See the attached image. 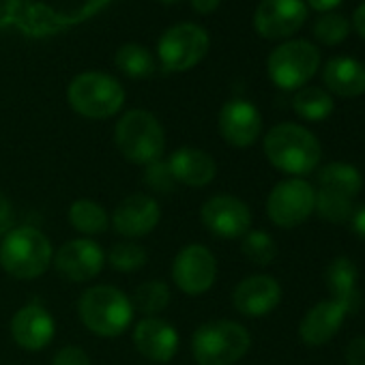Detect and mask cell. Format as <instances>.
Listing matches in <instances>:
<instances>
[{
	"instance_id": "cell-14",
	"label": "cell",
	"mask_w": 365,
	"mask_h": 365,
	"mask_svg": "<svg viewBox=\"0 0 365 365\" xmlns=\"http://www.w3.org/2000/svg\"><path fill=\"white\" fill-rule=\"evenodd\" d=\"M161 220L159 202L148 194H131L123 198L112 213V228L127 241L150 235Z\"/></svg>"
},
{
	"instance_id": "cell-24",
	"label": "cell",
	"mask_w": 365,
	"mask_h": 365,
	"mask_svg": "<svg viewBox=\"0 0 365 365\" xmlns=\"http://www.w3.org/2000/svg\"><path fill=\"white\" fill-rule=\"evenodd\" d=\"M67 217H69L71 228L78 230L80 235H86V239L95 235H103L110 228V215L106 213V209L99 202L88 200V198L76 200L69 207Z\"/></svg>"
},
{
	"instance_id": "cell-8",
	"label": "cell",
	"mask_w": 365,
	"mask_h": 365,
	"mask_svg": "<svg viewBox=\"0 0 365 365\" xmlns=\"http://www.w3.org/2000/svg\"><path fill=\"white\" fill-rule=\"evenodd\" d=\"M209 35L198 24H176L168 29L157 46L161 65L168 71H187L209 54Z\"/></svg>"
},
{
	"instance_id": "cell-23",
	"label": "cell",
	"mask_w": 365,
	"mask_h": 365,
	"mask_svg": "<svg viewBox=\"0 0 365 365\" xmlns=\"http://www.w3.org/2000/svg\"><path fill=\"white\" fill-rule=\"evenodd\" d=\"M318 182L320 190L346 196V198H354L361 190H363V176L361 172L344 161H333L320 168L318 172Z\"/></svg>"
},
{
	"instance_id": "cell-10",
	"label": "cell",
	"mask_w": 365,
	"mask_h": 365,
	"mask_svg": "<svg viewBox=\"0 0 365 365\" xmlns=\"http://www.w3.org/2000/svg\"><path fill=\"white\" fill-rule=\"evenodd\" d=\"M172 279L180 292L190 297L209 292L217 279L215 254L200 243L185 245L172 260Z\"/></svg>"
},
{
	"instance_id": "cell-31",
	"label": "cell",
	"mask_w": 365,
	"mask_h": 365,
	"mask_svg": "<svg viewBox=\"0 0 365 365\" xmlns=\"http://www.w3.org/2000/svg\"><path fill=\"white\" fill-rule=\"evenodd\" d=\"M312 33H314L316 41H320L322 46L333 48V46H339V43L348 37V33H350V22H348L341 14L327 11V14H322V16L316 20Z\"/></svg>"
},
{
	"instance_id": "cell-38",
	"label": "cell",
	"mask_w": 365,
	"mask_h": 365,
	"mask_svg": "<svg viewBox=\"0 0 365 365\" xmlns=\"http://www.w3.org/2000/svg\"><path fill=\"white\" fill-rule=\"evenodd\" d=\"M352 26H354V31L365 39V3H361V5L356 7V11H354V16H352Z\"/></svg>"
},
{
	"instance_id": "cell-1",
	"label": "cell",
	"mask_w": 365,
	"mask_h": 365,
	"mask_svg": "<svg viewBox=\"0 0 365 365\" xmlns=\"http://www.w3.org/2000/svg\"><path fill=\"white\" fill-rule=\"evenodd\" d=\"M264 155L273 168L301 178L318 168L322 148L316 135L294 123H279L264 135Z\"/></svg>"
},
{
	"instance_id": "cell-30",
	"label": "cell",
	"mask_w": 365,
	"mask_h": 365,
	"mask_svg": "<svg viewBox=\"0 0 365 365\" xmlns=\"http://www.w3.org/2000/svg\"><path fill=\"white\" fill-rule=\"evenodd\" d=\"M241 252H243V256L250 262L267 267V264H271L275 260L277 245H275V241H273V237L269 232H264V230H250L243 237Z\"/></svg>"
},
{
	"instance_id": "cell-11",
	"label": "cell",
	"mask_w": 365,
	"mask_h": 365,
	"mask_svg": "<svg viewBox=\"0 0 365 365\" xmlns=\"http://www.w3.org/2000/svg\"><path fill=\"white\" fill-rule=\"evenodd\" d=\"M200 222L217 239H243L252 228V211L241 198L220 194L202 205Z\"/></svg>"
},
{
	"instance_id": "cell-25",
	"label": "cell",
	"mask_w": 365,
	"mask_h": 365,
	"mask_svg": "<svg viewBox=\"0 0 365 365\" xmlns=\"http://www.w3.org/2000/svg\"><path fill=\"white\" fill-rule=\"evenodd\" d=\"M292 108L297 112V116H301L303 120L309 123H318L331 116L335 103L331 93L318 88V86H303L297 91L294 99H292Z\"/></svg>"
},
{
	"instance_id": "cell-36",
	"label": "cell",
	"mask_w": 365,
	"mask_h": 365,
	"mask_svg": "<svg viewBox=\"0 0 365 365\" xmlns=\"http://www.w3.org/2000/svg\"><path fill=\"white\" fill-rule=\"evenodd\" d=\"M190 3H192V7H194L196 14L209 16V14L217 11V7L222 5V0H190Z\"/></svg>"
},
{
	"instance_id": "cell-34",
	"label": "cell",
	"mask_w": 365,
	"mask_h": 365,
	"mask_svg": "<svg viewBox=\"0 0 365 365\" xmlns=\"http://www.w3.org/2000/svg\"><path fill=\"white\" fill-rule=\"evenodd\" d=\"M14 224H16L14 205L7 196L0 194V235H7L9 230H14Z\"/></svg>"
},
{
	"instance_id": "cell-13",
	"label": "cell",
	"mask_w": 365,
	"mask_h": 365,
	"mask_svg": "<svg viewBox=\"0 0 365 365\" xmlns=\"http://www.w3.org/2000/svg\"><path fill=\"white\" fill-rule=\"evenodd\" d=\"M305 20V0H260L254 14V29L264 39H286L301 31Z\"/></svg>"
},
{
	"instance_id": "cell-37",
	"label": "cell",
	"mask_w": 365,
	"mask_h": 365,
	"mask_svg": "<svg viewBox=\"0 0 365 365\" xmlns=\"http://www.w3.org/2000/svg\"><path fill=\"white\" fill-rule=\"evenodd\" d=\"M350 226H352V232H356L361 239H365V205L359 207V209L352 213Z\"/></svg>"
},
{
	"instance_id": "cell-21",
	"label": "cell",
	"mask_w": 365,
	"mask_h": 365,
	"mask_svg": "<svg viewBox=\"0 0 365 365\" xmlns=\"http://www.w3.org/2000/svg\"><path fill=\"white\" fill-rule=\"evenodd\" d=\"M324 86L337 97H359L365 93V67L350 56H335L322 69Z\"/></svg>"
},
{
	"instance_id": "cell-35",
	"label": "cell",
	"mask_w": 365,
	"mask_h": 365,
	"mask_svg": "<svg viewBox=\"0 0 365 365\" xmlns=\"http://www.w3.org/2000/svg\"><path fill=\"white\" fill-rule=\"evenodd\" d=\"M348 365H365V337H354L346 348Z\"/></svg>"
},
{
	"instance_id": "cell-28",
	"label": "cell",
	"mask_w": 365,
	"mask_h": 365,
	"mask_svg": "<svg viewBox=\"0 0 365 365\" xmlns=\"http://www.w3.org/2000/svg\"><path fill=\"white\" fill-rule=\"evenodd\" d=\"M314 211H316L324 222H331V224H346V222L352 220L354 207H352V198H346V196H339V194L320 190V192H316Z\"/></svg>"
},
{
	"instance_id": "cell-5",
	"label": "cell",
	"mask_w": 365,
	"mask_h": 365,
	"mask_svg": "<svg viewBox=\"0 0 365 365\" xmlns=\"http://www.w3.org/2000/svg\"><path fill=\"white\" fill-rule=\"evenodd\" d=\"M252 346L250 331L235 320L202 322L192 335V354L198 365H235Z\"/></svg>"
},
{
	"instance_id": "cell-29",
	"label": "cell",
	"mask_w": 365,
	"mask_h": 365,
	"mask_svg": "<svg viewBox=\"0 0 365 365\" xmlns=\"http://www.w3.org/2000/svg\"><path fill=\"white\" fill-rule=\"evenodd\" d=\"M146 250L135 241L114 243L108 252V264L120 273H133L146 264Z\"/></svg>"
},
{
	"instance_id": "cell-9",
	"label": "cell",
	"mask_w": 365,
	"mask_h": 365,
	"mask_svg": "<svg viewBox=\"0 0 365 365\" xmlns=\"http://www.w3.org/2000/svg\"><path fill=\"white\" fill-rule=\"evenodd\" d=\"M316 205V190L303 178H284L267 198V215L279 228H297L312 213Z\"/></svg>"
},
{
	"instance_id": "cell-27",
	"label": "cell",
	"mask_w": 365,
	"mask_h": 365,
	"mask_svg": "<svg viewBox=\"0 0 365 365\" xmlns=\"http://www.w3.org/2000/svg\"><path fill=\"white\" fill-rule=\"evenodd\" d=\"M131 305L144 318L157 316L159 312H163L170 305V286L161 279L142 282L131 297Z\"/></svg>"
},
{
	"instance_id": "cell-2",
	"label": "cell",
	"mask_w": 365,
	"mask_h": 365,
	"mask_svg": "<svg viewBox=\"0 0 365 365\" xmlns=\"http://www.w3.org/2000/svg\"><path fill=\"white\" fill-rule=\"evenodd\" d=\"M78 314L91 333L99 337H118L131 327L135 309L123 290L99 284L82 292L78 301Z\"/></svg>"
},
{
	"instance_id": "cell-40",
	"label": "cell",
	"mask_w": 365,
	"mask_h": 365,
	"mask_svg": "<svg viewBox=\"0 0 365 365\" xmlns=\"http://www.w3.org/2000/svg\"><path fill=\"white\" fill-rule=\"evenodd\" d=\"M161 3H176V0H161Z\"/></svg>"
},
{
	"instance_id": "cell-20",
	"label": "cell",
	"mask_w": 365,
	"mask_h": 365,
	"mask_svg": "<svg viewBox=\"0 0 365 365\" xmlns=\"http://www.w3.org/2000/svg\"><path fill=\"white\" fill-rule=\"evenodd\" d=\"M346 314L348 312L337 301H320L303 316L299 324V337L307 346H322L339 331Z\"/></svg>"
},
{
	"instance_id": "cell-4",
	"label": "cell",
	"mask_w": 365,
	"mask_h": 365,
	"mask_svg": "<svg viewBox=\"0 0 365 365\" xmlns=\"http://www.w3.org/2000/svg\"><path fill=\"white\" fill-rule=\"evenodd\" d=\"M114 142L129 163L144 168L161 161L165 153V131L157 116L146 110L125 112L114 127Z\"/></svg>"
},
{
	"instance_id": "cell-19",
	"label": "cell",
	"mask_w": 365,
	"mask_h": 365,
	"mask_svg": "<svg viewBox=\"0 0 365 365\" xmlns=\"http://www.w3.org/2000/svg\"><path fill=\"white\" fill-rule=\"evenodd\" d=\"M170 174L185 187H207L217 176V163L211 153L194 146H180L168 157Z\"/></svg>"
},
{
	"instance_id": "cell-3",
	"label": "cell",
	"mask_w": 365,
	"mask_h": 365,
	"mask_svg": "<svg viewBox=\"0 0 365 365\" xmlns=\"http://www.w3.org/2000/svg\"><path fill=\"white\" fill-rule=\"evenodd\" d=\"M54 258L50 239L31 226H18L9 230L0 243V267L16 279L41 277Z\"/></svg>"
},
{
	"instance_id": "cell-7",
	"label": "cell",
	"mask_w": 365,
	"mask_h": 365,
	"mask_svg": "<svg viewBox=\"0 0 365 365\" xmlns=\"http://www.w3.org/2000/svg\"><path fill=\"white\" fill-rule=\"evenodd\" d=\"M320 67V52L305 39H294L277 46L267 61L269 78L282 91L303 88Z\"/></svg>"
},
{
	"instance_id": "cell-16",
	"label": "cell",
	"mask_w": 365,
	"mask_h": 365,
	"mask_svg": "<svg viewBox=\"0 0 365 365\" xmlns=\"http://www.w3.org/2000/svg\"><path fill=\"white\" fill-rule=\"evenodd\" d=\"M9 329L14 341L29 352L48 348L56 335V322L52 314L39 303H29L22 309H18L11 318Z\"/></svg>"
},
{
	"instance_id": "cell-18",
	"label": "cell",
	"mask_w": 365,
	"mask_h": 365,
	"mask_svg": "<svg viewBox=\"0 0 365 365\" xmlns=\"http://www.w3.org/2000/svg\"><path fill=\"white\" fill-rule=\"evenodd\" d=\"M282 301V286L271 275H250L237 284L232 303L239 314L250 318H262L271 314Z\"/></svg>"
},
{
	"instance_id": "cell-12",
	"label": "cell",
	"mask_w": 365,
	"mask_h": 365,
	"mask_svg": "<svg viewBox=\"0 0 365 365\" xmlns=\"http://www.w3.org/2000/svg\"><path fill=\"white\" fill-rule=\"evenodd\" d=\"M52 262L61 277L82 284L95 279L103 271L106 254L93 239H73L58 247Z\"/></svg>"
},
{
	"instance_id": "cell-26",
	"label": "cell",
	"mask_w": 365,
	"mask_h": 365,
	"mask_svg": "<svg viewBox=\"0 0 365 365\" xmlns=\"http://www.w3.org/2000/svg\"><path fill=\"white\" fill-rule=\"evenodd\" d=\"M114 63L118 71H123L131 80H144L155 73V58L153 54L138 46V43H125L116 50Z\"/></svg>"
},
{
	"instance_id": "cell-32",
	"label": "cell",
	"mask_w": 365,
	"mask_h": 365,
	"mask_svg": "<svg viewBox=\"0 0 365 365\" xmlns=\"http://www.w3.org/2000/svg\"><path fill=\"white\" fill-rule=\"evenodd\" d=\"M144 182L146 187L159 194H170L176 185V180L170 174V168L165 161H155L150 165H146L144 170Z\"/></svg>"
},
{
	"instance_id": "cell-17",
	"label": "cell",
	"mask_w": 365,
	"mask_h": 365,
	"mask_svg": "<svg viewBox=\"0 0 365 365\" xmlns=\"http://www.w3.org/2000/svg\"><path fill=\"white\" fill-rule=\"evenodd\" d=\"M220 133L222 138L237 148L252 146L262 131V116L258 108L245 99H232L220 110Z\"/></svg>"
},
{
	"instance_id": "cell-33",
	"label": "cell",
	"mask_w": 365,
	"mask_h": 365,
	"mask_svg": "<svg viewBox=\"0 0 365 365\" xmlns=\"http://www.w3.org/2000/svg\"><path fill=\"white\" fill-rule=\"evenodd\" d=\"M52 365H91V356L80 346H63L54 354Z\"/></svg>"
},
{
	"instance_id": "cell-6",
	"label": "cell",
	"mask_w": 365,
	"mask_h": 365,
	"mask_svg": "<svg viewBox=\"0 0 365 365\" xmlns=\"http://www.w3.org/2000/svg\"><path fill=\"white\" fill-rule=\"evenodd\" d=\"M67 101L80 116L103 120L120 112L125 106V88L108 73L86 71L71 80L67 88Z\"/></svg>"
},
{
	"instance_id": "cell-22",
	"label": "cell",
	"mask_w": 365,
	"mask_h": 365,
	"mask_svg": "<svg viewBox=\"0 0 365 365\" xmlns=\"http://www.w3.org/2000/svg\"><path fill=\"white\" fill-rule=\"evenodd\" d=\"M356 277L359 271L354 262L346 256L335 258L327 269V288L346 312H354L359 307V290H356Z\"/></svg>"
},
{
	"instance_id": "cell-15",
	"label": "cell",
	"mask_w": 365,
	"mask_h": 365,
	"mask_svg": "<svg viewBox=\"0 0 365 365\" xmlns=\"http://www.w3.org/2000/svg\"><path fill=\"white\" fill-rule=\"evenodd\" d=\"M133 346L150 363H168L178 352L176 327L159 316H148L133 327Z\"/></svg>"
},
{
	"instance_id": "cell-39",
	"label": "cell",
	"mask_w": 365,
	"mask_h": 365,
	"mask_svg": "<svg viewBox=\"0 0 365 365\" xmlns=\"http://www.w3.org/2000/svg\"><path fill=\"white\" fill-rule=\"evenodd\" d=\"M305 5H309V7L316 9V11L327 14V11H333L337 5H341V0H307Z\"/></svg>"
}]
</instances>
